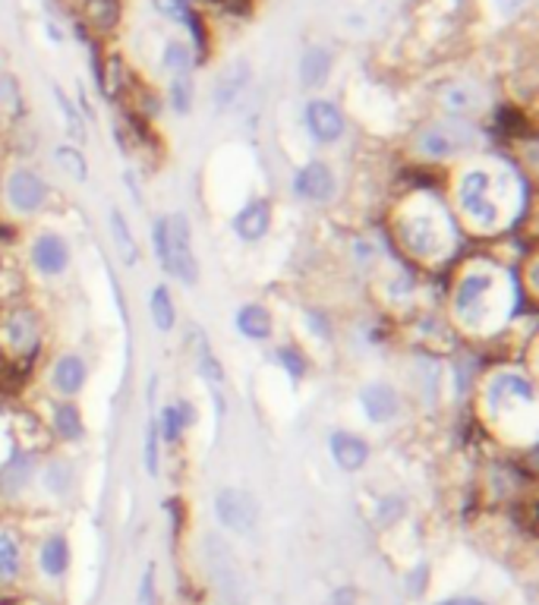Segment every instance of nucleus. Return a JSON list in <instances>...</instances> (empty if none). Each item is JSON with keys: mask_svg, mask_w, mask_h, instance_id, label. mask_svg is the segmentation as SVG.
Listing matches in <instances>:
<instances>
[{"mask_svg": "<svg viewBox=\"0 0 539 605\" xmlns=\"http://www.w3.org/2000/svg\"><path fill=\"white\" fill-rule=\"evenodd\" d=\"M278 359H281V363H284V366H288V369H291L297 379L303 376V372H306V363H303V357H300L297 351H288V347H281V351H278Z\"/></svg>", "mask_w": 539, "mask_h": 605, "instance_id": "obj_33", "label": "nucleus"}, {"mask_svg": "<svg viewBox=\"0 0 539 605\" xmlns=\"http://www.w3.org/2000/svg\"><path fill=\"white\" fill-rule=\"evenodd\" d=\"M70 565V549H67V539L63 536H51L45 546H42V568L48 578H60Z\"/></svg>", "mask_w": 539, "mask_h": 605, "instance_id": "obj_20", "label": "nucleus"}, {"mask_svg": "<svg viewBox=\"0 0 539 605\" xmlns=\"http://www.w3.org/2000/svg\"><path fill=\"white\" fill-rule=\"evenodd\" d=\"M3 347L13 354V357H32L38 351V337H42V325H38V316L32 309H13L3 325Z\"/></svg>", "mask_w": 539, "mask_h": 605, "instance_id": "obj_5", "label": "nucleus"}, {"mask_svg": "<svg viewBox=\"0 0 539 605\" xmlns=\"http://www.w3.org/2000/svg\"><path fill=\"white\" fill-rule=\"evenodd\" d=\"M458 199L464 215L480 224V227H495L499 224V205L492 202V177L485 170H467L458 187Z\"/></svg>", "mask_w": 539, "mask_h": 605, "instance_id": "obj_3", "label": "nucleus"}, {"mask_svg": "<svg viewBox=\"0 0 539 605\" xmlns=\"http://www.w3.org/2000/svg\"><path fill=\"white\" fill-rule=\"evenodd\" d=\"M297 193L303 199H313V202H328L335 195V177H331V167L323 162H309L297 174Z\"/></svg>", "mask_w": 539, "mask_h": 605, "instance_id": "obj_11", "label": "nucleus"}, {"mask_svg": "<svg viewBox=\"0 0 539 605\" xmlns=\"http://www.w3.org/2000/svg\"><path fill=\"white\" fill-rule=\"evenodd\" d=\"M227 13H234V16H249L253 13V3L256 0H218Z\"/></svg>", "mask_w": 539, "mask_h": 605, "instance_id": "obj_34", "label": "nucleus"}, {"mask_svg": "<svg viewBox=\"0 0 539 605\" xmlns=\"http://www.w3.org/2000/svg\"><path fill=\"white\" fill-rule=\"evenodd\" d=\"M152 237H155V252H159L164 272L177 277V281H184V284H196L199 265H196V256H192V234H189L187 218L184 215L159 218L152 227Z\"/></svg>", "mask_w": 539, "mask_h": 605, "instance_id": "obj_1", "label": "nucleus"}, {"mask_svg": "<svg viewBox=\"0 0 539 605\" xmlns=\"http://www.w3.org/2000/svg\"><path fill=\"white\" fill-rule=\"evenodd\" d=\"M328 73H331V55H328V48H309L303 60H300V83L306 85V88H319L328 80Z\"/></svg>", "mask_w": 539, "mask_h": 605, "instance_id": "obj_17", "label": "nucleus"}, {"mask_svg": "<svg viewBox=\"0 0 539 605\" xmlns=\"http://www.w3.org/2000/svg\"><path fill=\"white\" fill-rule=\"evenodd\" d=\"M237 329H241L246 337L262 341V337H269L271 334V316L262 306H243L241 312H237Z\"/></svg>", "mask_w": 539, "mask_h": 605, "instance_id": "obj_19", "label": "nucleus"}, {"mask_svg": "<svg viewBox=\"0 0 539 605\" xmlns=\"http://www.w3.org/2000/svg\"><path fill=\"white\" fill-rule=\"evenodd\" d=\"M162 63L171 73L187 76V70L192 67V51H189V45H184V41H171V45L164 48Z\"/></svg>", "mask_w": 539, "mask_h": 605, "instance_id": "obj_26", "label": "nucleus"}, {"mask_svg": "<svg viewBox=\"0 0 539 605\" xmlns=\"http://www.w3.org/2000/svg\"><path fill=\"white\" fill-rule=\"evenodd\" d=\"M13 102H16V83L0 73V105H13Z\"/></svg>", "mask_w": 539, "mask_h": 605, "instance_id": "obj_35", "label": "nucleus"}, {"mask_svg": "<svg viewBox=\"0 0 539 605\" xmlns=\"http://www.w3.org/2000/svg\"><path fill=\"white\" fill-rule=\"evenodd\" d=\"M331 458L344 473H356L370 458V444L351 432H335L331 436Z\"/></svg>", "mask_w": 539, "mask_h": 605, "instance_id": "obj_14", "label": "nucleus"}, {"mask_svg": "<svg viewBox=\"0 0 539 605\" xmlns=\"http://www.w3.org/2000/svg\"><path fill=\"white\" fill-rule=\"evenodd\" d=\"M442 102H445V108L452 110H473L480 105V95H477V88L473 85H448L445 92H442Z\"/></svg>", "mask_w": 539, "mask_h": 605, "instance_id": "obj_24", "label": "nucleus"}, {"mask_svg": "<svg viewBox=\"0 0 539 605\" xmlns=\"http://www.w3.org/2000/svg\"><path fill=\"white\" fill-rule=\"evenodd\" d=\"M32 259L38 265V272L45 275H60L70 262V249H67V240L57 237V234H42L32 247Z\"/></svg>", "mask_w": 539, "mask_h": 605, "instance_id": "obj_12", "label": "nucleus"}, {"mask_svg": "<svg viewBox=\"0 0 539 605\" xmlns=\"http://www.w3.org/2000/svg\"><path fill=\"white\" fill-rule=\"evenodd\" d=\"M171 102H174V108L180 110V114H187L189 105H192V83H189V76H177L174 85H171Z\"/></svg>", "mask_w": 539, "mask_h": 605, "instance_id": "obj_30", "label": "nucleus"}, {"mask_svg": "<svg viewBox=\"0 0 539 605\" xmlns=\"http://www.w3.org/2000/svg\"><path fill=\"white\" fill-rule=\"evenodd\" d=\"M196 423V411L189 407V404H177V407H167L162 416V432L164 441H177L180 439V432Z\"/></svg>", "mask_w": 539, "mask_h": 605, "instance_id": "obj_22", "label": "nucleus"}, {"mask_svg": "<svg viewBox=\"0 0 539 605\" xmlns=\"http://www.w3.org/2000/svg\"><path fill=\"white\" fill-rule=\"evenodd\" d=\"M20 561H23L20 543L10 533H0V583H7V580L20 574Z\"/></svg>", "mask_w": 539, "mask_h": 605, "instance_id": "obj_23", "label": "nucleus"}, {"mask_svg": "<svg viewBox=\"0 0 539 605\" xmlns=\"http://www.w3.org/2000/svg\"><path fill=\"white\" fill-rule=\"evenodd\" d=\"M502 7H505V10H514V7H520V0H502Z\"/></svg>", "mask_w": 539, "mask_h": 605, "instance_id": "obj_37", "label": "nucleus"}, {"mask_svg": "<svg viewBox=\"0 0 539 605\" xmlns=\"http://www.w3.org/2000/svg\"><path fill=\"white\" fill-rule=\"evenodd\" d=\"M360 401H363V411H366V416H370L373 423H388V419L398 413V394L388 385L363 388Z\"/></svg>", "mask_w": 539, "mask_h": 605, "instance_id": "obj_15", "label": "nucleus"}, {"mask_svg": "<svg viewBox=\"0 0 539 605\" xmlns=\"http://www.w3.org/2000/svg\"><path fill=\"white\" fill-rule=\"evenodd\" d=\"M152 319H155V325L162 331H171L174 322H177V312H174L167 287H155V294H152Z\"/></svg>", "mask_w": 539, "mask_h": 605, "instance_id": "obj_25", "label": "nucleus"}, {"mask_svg": "<svg viewBox=\"0 0 539 605\" xmlns=\"http://www.w3.org/2000/svg\"><path fill=\"white\" fill-rule=\"evenodd\" d=\"M512 401H527L530 404L534 401L530 382L524 376H517V372H505V376L492 379V385H489V407L499 411V407H505Z\"/></svg>", "mask_w": 539, "mask_h": 605, "instance_id": "obj_13", "label": "nucleus"}, {"mask_svg": "<svg viewBox=\"0 0 539 605\" xmlns=\"http://www.w3.org/2000/svg\"><path fill=\"white\" fill-rule=\"evenodd\" d=\"M306 127H309V137L316 139V142L331 145L344 133V114L335 108L331 102L316 98V102L306 105Z\"/></svg>", "mask_w": 539, "mask_h": 605, "instance_id": "obj_8", "label": "nucleus"}, {"mask_svg": "<svg viewBox=\"0 0 539 605\" xmlns=\"http://www.w3.org/2000/svg\"><path fill=\"white\" fill-rule=\"evenodd\" d=\"M28 479H32V461L23 458V461H13V467L3 473V479H0V483H3V489H7V493H20Z\"/></svg>", "mask_w": 539, "mask_h": 605, "instance_id": "obj_28", "label": "nucleus"}, {"mask_svg": "<svg viewBox=\"0 0 539 605\" xmlns=\"http://www.w3.org/2000/svg\"><path fill=\"white\" fill-rule=\"evenodd\" d=\"M155 7L162 10L164 16H171V20H177L184 26H189V20L196 16L192 7H189V0H155Z\"/></svg>", "mask_w": 539, "mask_h": 605, "instance_id": "obj_29", "label": "nucleus"}, {"mask_svg": "<svg viewBox=\"0 0 539 605\" xmlns=\"http://www.w3.org/2000/svg\"><path fill=\"white\" fill-rule=\"evenodd\" d=\"M480 142V133L467 120H438L417 137V149L426 158H452Z\"/></svg>", "mask_w": 539, "mask_h": 605, "instance_id": "obj_2", "label": "nucleus"}, {"mask_svg": "<svg viewBox=\"0 0 539 605\" xmlns=\"http://www.w3.org/2000/svg\"><path fill=\"white\" fill-rule=\"evenodd\" d=\"M489 290H492V275L489 272H467L458 281L455 290V312L460 325H480L489 309Z\"/></svg>", "mask_w": 539, "mask_h": 605, "instance_id": "obj_4", "label": "nucleus"}, {"mask_svg": "<svg viewBox=\"0 0 539 605\" xmlns=\"http://www.w3.org/2000/svg\"><path fill=\"white\" fill-rule=\"evenodd\" d=\"M55 429L63 439H80L82 436V419L80 411L73 404H60L55 411Z\"/></svg>", "mask_w": 539, "mask_h": 605, "instance_id": "obj_27", "label": "nucleus"}, {"mask_svg": "<svg viewBox=\"0 0 539 605\" xmlns=\"http://www.w3.org/2000/svg\"><path fill=\"white\" fill-rule=\"evenodd\" d=\"M85 382V363L80 357H73V354H67V357H60L55 363V388L63 394V398H70V394H77Z\"/></svg>", "mask_w": 539, "mask_h": 605, "instance_id": "obj_18", "label": "nucleus"}, {"mask_svg": "<svg viewBox=\"0 0 539 605\" xmlns=\"http://www.w3.org/2000/svg\"><path fill=\"white\" fill-rule=\"evenodd\" d=\"M438 605H485V603H480V600H464V596H460V600H445V603H438Z\"/></svg>", "mask_w": 539, "mask_h": 605, "instance_id": "obj_36", "label": "nucleus"}, {"mask_svg": "<svg viewBox=\"0 0 539 605\" xmlns=\"http://www.w3.org/2000/svg\"><path fill=\"white\" fill-rule=\"evenodd\" d=\"M110 234H114V247L120 252V259H124L127 265H133L136 259H139L136 240L133 234H130V227H127V221H124V215H120L117 209L110 212Z\"/></svg>", "mask_w": 539, "mask_h": 605, "instance_id": "obj_21", "label": "nucleus"}, {"mask_svg": "<svg viewBox=\"0 0 539 605\" xmlns=\"http://www.w3.org/2000/svg\"><path fill=\"white\" fill-rule=\"evenodd\" d=\"M218 521L234 533H253L259 523V505L241 489H221L215 498Z\"/></svg>", "mask_w": 539, "mask_h": 605, "instance_id": "obj_6", "label": "nucleus"}, {"mask_svg": "<svg viewBox=\"0 0 539 605\" xmlns=\"http://www.w3.org/2000/svg\"><path fill=\"white\" fill-rule=\"evenodd\" d=\"M7 195H10V205L13 209H20V212H38L48 202V187L32 170H13V177L7 180Z\"/></svg>", "mask_w": 539, "mask_h": 605, "instance_id": "obj_7", "label": "nucleus"}, {"mask_svg": "<svg viewBox=\"0 0 539 605\" xmlns=\"http://www.w3.org/2000/svg\"><path fill=\"white\" fill-rule=\"evenodd\" d=\"M57 162L70 167V174H73L77 180H85V162L80 158V152H73V149L63 145V149H57Z\"/></svg>", "mask_w": 539, "mask_h": 605, "instance_id": "obj_31", "label": "nucleus"}, {"mask_svg": "<svg viewBox=\"0 0 539 605\" xmlns=\"http://www.w3.org/2000/svg\"><path fill=\"white\" fill-rule=\"evenodd\" d=\"M212 578H215L218 593L224 596L227 605H243V578L241 568L234 565L231 551L224 549L221 543L212 546Z\"/></svg>", "mask_w": 539, "mask_h": 605, "instance_id": "obj_9", "label": "nucleus"}, {"mask_svg": "<svg viewBox=\"0 0 539 605\" xmlns=\"http://www.w3.org/2000/svg\"><path fill=\"white\" fill-rule=\"evenodd\" d=\"M401 234H405V244L410 252L417 256H432L442 247V234H438V224L430 215H417L401 224Z\"/></svg>", "mask_w": 539, "mask_h": 605, "instance_id": "obj_10", "label": "nucleus"}, {"mask_svg": "<svg viewBox=\"0 0 539 605\" xmlns=\"http://www.w3.org/2000/svg\"><path fill=\"white\" fill-rule=\"evenodd\" d=\"M145 467L149 473H159V426H149V441H145Z\"/></svg>", "mask_w": 539, "mask_h": 605, "instance_id": "obj_32", "label": "nucleus"}, {"mask_svg": "<svg viewBox=\"0 0 539 605\" xmlns=\"http://www.w3.org/2000/svg\"><path fill=\"white\" fill-rule=\"evenodd\" d=\"M269 202H249L234 218V230L241 234L243 240H259L269 230Z\"/></svg>", "mask_w": 539, "mask_h": 605, "instance_id": "obj_16", "label": "nucleus"}]
</instances>
